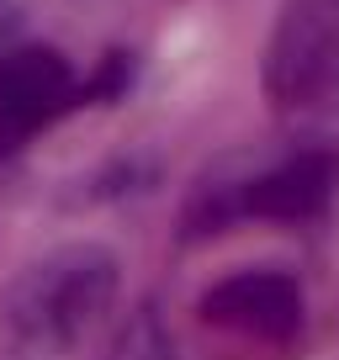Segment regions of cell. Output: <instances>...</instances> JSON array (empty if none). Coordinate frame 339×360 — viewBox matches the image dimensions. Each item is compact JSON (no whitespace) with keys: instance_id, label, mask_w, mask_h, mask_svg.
Segmentation results:
<instances>
[{"instance_id":"6da1fadb","label":"cell","mask_w":339,"mask_h":360,"mask_svg":"<svg viewBox=\"0 0 339 360\" xmlns=\"http://www.w3.org/2000/svg\"><path fill=\"white\" fill-rule=\"evenodd\" d=\"M117 302V255L101 244H64L32 259L0 292V328L11 345L37 355H64L91 339Z\"/></svg>"},{"instance_id":"8992f818","label":"cell","mask_w":339,"mask_h":360,"mask_svg":"<svg viewBox=\"0 0 339 360\" xmlns=\"http://www.w3.org/2000/svg\"><path fill=\"white\" fill-rule=\"evenodd\" d=\"M11 27H16V16H11V6L0 0V43H6V32H11Z\"/></svg>"},{"instance_id":"5b68a950","label":"cell","mask_w":339,"mask_h":360,"mask_svg":"<svg viewBox=\"0 0 339 360\" xmlns=\"http://www.w3.org/2000/svg\"><path fill=\"white\" fill-rule=\"evenodd\" d=\"M302 286L286 270H234L202 292V323L249 345H286L302 334Z\"/></svg>"},{"instance_id":"277c9868","label":"cell","mask_w":339,"mask_h":360,"mask_svg":"<svg viewBox=\"0 0 339 360\" xmlns=\"http://www.w3.org/2000/svg\"><path fill=\"white\" fill-rule=\"evenodd\" d=\"M75 106V69L53 48H0V159L22 154Z\"/></svg>"},{"instance_id":"3957f363","label":"cell","mask_w":339,"mask_h":360,"mask_svg":"<svg viewBox=\"0 0 339 360\" xmlns=\"http://www.w3.org/2000/svg\"><path fill=\"white\" fill-rule=\"evenodd\" d=\"M265 96L281 117L339 106V0H281L265 43Z\"/></svg>"},{"instance_id":"7a4b0ae2","label":"cell","mask_w":339,"mask_h":360,"mask_svg":"<svg viewBox=\"0 0 339 360\" xmlns=\"http://www.w3.org/2000/svg\"><path fill=\"white\" fill-rule=\"evenodd\" d=\"M339 191V154L324 143L292 148L260 169H238L234 180L212 175L196 186L186 207V233H217L234 217H271V223H307Z\"/></svg>"}]
</instances>
